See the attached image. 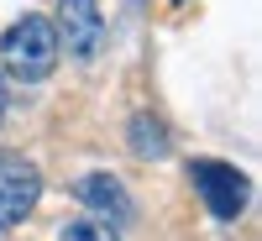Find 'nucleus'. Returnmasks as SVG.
Returning a JSON list of instances; mask_svg holds the SVG:
<instances>
[{
    "label": "nucleus",
    "mask_w": 262,
    "mask_h": 241,
    "mask_svg": "<svg viewBox=\"0 0 262 241\" xmlns=\"http://www.w3.org/2000/svg\"><path fill=\"white\" fill-rule=\"evenodd\" d=\"M58 27H63V42H69V58L79 63H90L105 42V21L95 0H58Z\"/></svg>",
    "instance_id": "nucleus-4"
},
{
    "label": "nucleus",
    "mask_w": 262,
    "mask_h": 241,
    "mask_svg": "<svg viewBox=\"0 0 262 241\" xmlns=\"http://www.w3.org/2000/svg\"><path fill=\"white\" fill-rule=\"evenodd\" d=\"M58 241H121L111 221H74V226H63Z\"/></svg>",
    "instance_id": "nucleus-7"
},
{
    "label": "nucleus",
    "mask_w": 262,
    "mask_h": 241,
    "mask_svg": "<svg viewBox=\"0 0 262 241\" xmlns=\"http://www.w3.org/2000/svg\"><path fill=\"white\" fill-rule=\"evenodd\" d=\"M74 194H79V205H90V210H100V215H111V221H121V215L131 210V205H126L121 179H111V173H90V179H79Z\"/></svg>",
    "instance_id": "nucleus-5"
},
{
    "label": "nucleus",
    "mask_w": 262,
    "mask_h": 241,
    "mask_svg": "<svg viewBox=\"0 0 262 241\" xmlns=\"http://www.w3.org/2000/svg\"><path fill=\"white\" fill-rule=\"evenodd\" d=\"M189 179L205 194V205H210L215 221H236V215L247 210V173H236L231 163L200 158V163H189Z\"/></svg>",
    "instance_id": "nucleus-2"
},
{
    "label": "nucleus",
    "mask_w": 262,
    "mask_h": 241,
    "mask_svg": "<svg viewBox=\"0 0 262 241\" xmlns=\"http://www.w3.org/2000/svg\"><path fill=\"white\" fill-rule=\"evenodd\" d=\"M0 58H6V74L21 84H37L58 69V27L48 16H21L16 27L0 37Z\"/></svg>",
    "instance_id": "nucleus-1"
},
{
    "label": "nucleus",
    "mask_w": 262,
    "mask_h": 241,
    "mask_svg": "<svg viewBox=\"0 0 262 241\" xmlns=\"http://www.w3.org/2000/svg\"><path fill=\"white\" fill-rule=\"evenodd\" d=\"M37 194H42V173L27 158H0V236L32 215Z\"/></svg>",
    "instance_id": "nucleus-3"
},
{
    "label": "nucleus",
    "mask_w": 262,
    "mask_h": 241,
    "mask_svg": "<svg viewBox=\"0 0 262 241\" xmlns=\"http://www.w3.org/2000/svg\"><path fill=\"white\" fill-rule=\"evenodd\" d=\"M131 152L137 158H168V126L158 116H131Z\"/></svg>",
    "instance_id": "nucleus-6"
},
{
    "label": "nucleus",
    "mask_w": 262,
    "mask_h": 241,
    "mask_svg": "<svg viewBox=\"0 0 262 241\" xmlns=\"http://www.w3.org/2000/svg\"><path fill=\"white\" fill-rule=\"evenodd\" d=\"M0 121H6V79H0Z\"/></svg>",
    "instance_id": "nucleus-8"
}]
</instances>
